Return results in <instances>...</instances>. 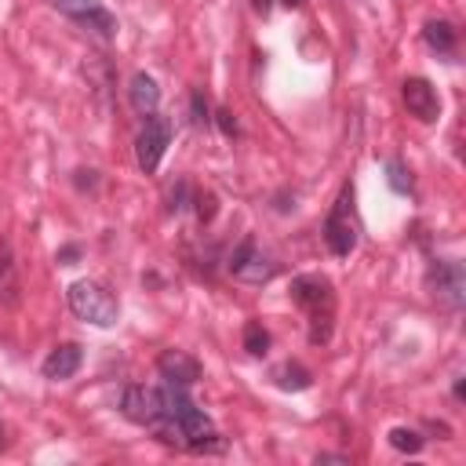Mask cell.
I'll use <instances>...</instances> for the list:
<instances>
[{
  "label": "cell",
  "mask_w": 466,
  "mask_h": 466,
  "mask_svg": "<svg viewBox=\"0 0 466 466\" xmlns=\"http://www.w3.org/2000/svg\"><path fill=\"white\" fill-rule=\"evenodd\" d=\"M291 302L306 309L309 317V342L320 346L331 339V320H335V288L320 273H302L291 280Z\"/></svg>",
  "instance_id": "6da1fadb"
},
{
  "label": "cell",
  "mask_w": 466,
  "mask_h": 466,
  "mask_svg": "<svg viewBox=\"0 0 466 466\" xmlns=\"http://www.w3.org/2000/svg\"><path fill=\"white\" fill-rule=\"evenodd\" d=\"M66 299H69V309H73L84 324L113 328V324L120 320V306H116V299H113L102 284H95V280H73L69 291H66Z\"/></svg>",
  "instance_id": "7a4b0ae2"
},
{
  "label": "cell",
  "mask_w": 466,
  "mask_h": 466,
  "mask_svg": "<svg viewBox=\"0 0 466 466\" xmlns=\"http://www.w3.org/2000/svg\"><path fill=\"white\" fill-rule=\"evenodd\" d=\"M357 240H360V226H357V215H353V186H342L339 200L331 204V211L324 218V244H328L331 255L346 258V255H353Z\"/></svg>",
  "instance_id": "3957f363"
},
{
  "label": "cell",
  "mask_w": 466,
  "mask_h": 466,
  "mask_svg": "<svg viewBox=\"0 0 466 466\" xmlns=\"http://www.w3.org/2000/svg\"><path fill=\"white\" fill-rule=\"evenodd\" d=\"M426 284H430V295L441 309L448 313H459L462 302H466V273H462V262L459 258H441L430 266L426 273Z\"/></svg>",
  "instance_id": "277c9868"
},
{
  "label": "cell",
  "mask_w": 466,
  "mask_h": 466,
  "mask_svg": "<svg viewBox=\"0 0 466 466\" xmlns=\"http://www.w3.org/2000/svg\"><path fill=\"white\" fill-rule=\"evenodd\" d=\"M167 146H171V120L160 116V113L146 116L142 131L135 135V164H138V171L142 175H157Z\"/></svg>",
  "instance_id": "5b68a950"
},
{
  "label": "cell",
  "mask_w": 466,
  "mask_h": 466,
  "mask_svg": "<svg viewBox=\"0 0 466 466\" xmlns=\"http://www.w3.org/2000/svg\"><path fill=\"white\" fill-rule=\"evenodd\" d=\"M226 269H229L233 280H244V284H266V280H273L277 262H273L255 240H240V244L229 251Z\"/></svg>",
  "instance_id": "8992f818"
},
{
  "label": "cell",
  "mask_w": 466,
  "mask_h": 466,
  "mask_svg": "<svg viewBox=\"0 0 466 466\" xmlns=\"http://www.w3.org/2000/svg\"><path fill=\"white\" fill-rule=\"evenodd\" d=\"M62 15H69L73 22H80L84 29H91V33H98L102 40H113L116 36V18L109 15V7L102 4V0H51Z\"/></svg>",
  "instance_id": "52a82bcc"
},
{
  "label": "cell",
  "mask_w": 466,
  "mask_h": 466,
  "mask_svg": "<svg viewBox=\"0 0 466 466\" xmlns=\"http://www.w3.org/2000/svg\"><path fill=\"white\" fill-rule=\"evenodd\" d=\"M120 411H124V419H131L135 426L153 430V426L160 422V415H164L160 390H153V386H127V390L120 393Z\"/></svg>",
  "instance_id": "ba28073f"
},
{
  "label": "cell",
  "mask_w": 466,
  "mask_h": 466,
  "mask_svg": "<svg viewBox=\"0 0 466 466\" xmlns=\"http://www.w3.org/2000/svg\"><path fill=\"white\" fill-rule=\"evenodd\" d=\"M400 98L408 106V113L422 124H433L437 113H441V98H437V87L426 80V76H408L400 84Z\"/></svg>",
  "instance_id": "9c48e42d"
},
{
  "label": "cell",
  "mask_w": 466,
  "mask_h": 466,
  "mask_svg": "<svg viewBox=\"0 0 466 466\" xmlns=\"http://www.w3.org/2000/svg\"><path fill=\"white\" fill-rule=\"evenodd\" d=\"M157 371H160L164 382H175V386H193L204 375L200 360L193 353H186V350H164L157 357Z\"/></svg>",
  "instance_id": "30bf717a"
},
{
  "label": "cell",
  "mask_w": 466,
  "mask_h": 466,
  "mask_svg": "<svg viewBox=\"0 0 466 466\" xmlns=\"http://www.w3.org/2000/svg\"><path fill=\"white\" fill-rule=\"evenodd\" d=\"M80 364H84V350H80L76 342H62V346H55V350L44 357L40 371H44V379L62 382V379H73V375L80 371Z\"/></svg>",
  "instance_id": "8fae6325"
},
{
  "label": "cell",
  "mask_w": 466,
  "mask_h": 466,
  "mask_svg": "<svg viewBox=\"0 0 466 466\" xmlns=\"http://www.w3.org/2000/svg\"><path fill=\"white\" fill-rule=\"evenodd\" d=\"M22 302V277H18V262H15V248L7 237H0V306L15 309Z\"/></svg>",
  "instance_id": "7c38bea8"
},
{
  "label": "cell",
  "mask_w": 466,
  "mask_h": 466,
  "mask_svg": "<svg viewBox=\"0 0 466 466\" xmlns=\"http://www.w3.org/2000/svg\"><path fill=\"white\" fill-rule=\"evenodd\" d=\"M127 98H131V109L138 116H153L160 109V87L149 73H135L131 76V87H127Z\"/></svg>",
  "instance_id": "4fadbf2b"
},
{
  "label": "cell",
  "mask_w": 466,
  "mask_h": 466,
  "mask_svg": "<svg viewBox=\"0 0 466 466\" xmlns=\"http://www.w3.org/2000/svg\"><path fill=\"white\" fill-rule=\"evenodd\" d=\"M269 379H273V386L284 390V393H302V390L313 386V371H309L306 364H299V360H284V364H277V368L269 371Z\"/></svg>",
  "instance_id": "5bb4252c"
},
{
  "label": "cell",
  "mask_w": 466,
  "mask_h": 466,
  "mask_svg": "<svg viewBox=\"0 0 466 466\" xmlns=\"http://www.w3.org/2000/svg\"><path fill=\"white\" fill-rule=\"evenodd\" d=\"M422 40H426L437 55H451V51H455L459 33H455V25H451L448 18H433V22H426V25H422Z\"/></svg>",
  "instance_id": "9a60e30c"
},
{
  "label": "cell",
  "mask_w": 466,
  "mask_h": 466,
  "mask_svg": "<svg viewBox=\"0 0 466 466\" xmlns=\"http://www.w3.org/2000/svg\"><path fill=\"white\" fill-rule=\"evenodd\" d=\"M386 441H390V448H397V451H404V455H419V451H422L419 430H408V426H393V430L386 433Z\"/></svg>",
  "instance_id": "2e32d148"
},
{
  "label": "cell",
  "mask_w": 466,
  "mask_h": 466,
  "mask_svg": "<svg viewBox=\"0 0 466 466\" xmlns=\"http://www.w3.org/2000/svg\"><path fill=\"white\" fill-rule=\"evenodd\" d=\"M244 350H248L251 357H262V353L269 350V331L262 328V320H248V324H244Z\"/></svg>",
  "instance_id": "e0dca14e"
},
{
  "label": "cell",
  "mask_w": 466,
  "mask_h": 466,
  "mask_svg": "<svg viewBox=\"0 0 466 466\" xmlns=\"http://www.w3.org/2000/svg\"><path fill=\"white\" fill-rule=\"evenodd\" d=\"M386 182H390V189H393V193H400V197H404V193H411V171H408V164L393 157V160L386 164Z\"/></svg>",
  "instance_id": "ac0fdd59"
},
{
  "label": "cell",
  "mask_w": 466,
  "mask_h": 466,
  "mask_svg": "<svg viewBox=\"0 0 466 466\" xmlns=\"http://www.w3.org/2000/svg\"><path fill=\"white\" fill-rule=\"evenodd\" d=\"M193 204H197L200 222H211V215H215V197H211V193H197V197H193Z\"/></svg>",
  "instance_id": "d6986e66"
},
{
  "label": "cell",
  "mask_w": 466,
  "mask_h": 466,
  "mask_svg": "<svg viewBox=\"0 0 466 466\" xmlns=\"http://www.w3.org/2000/svg\"><path fill=\"white\" fill-rule=\"evenodd\" d=\"M193 124H211V116H208V102H204V95L200 91H193Z\"/></svg>",
  "instance_id": "ffe728a7"
},
{
  "label": "cell",
  "mask_w": 466,
  "mask_h": 466,
  "mask_svg": "<svg viewBox=\"0 0 466 466\" xmlns=\"http://www.w3.org/2000/svg\"><path fill=\"white\" fill-rule=\"evenodd\" d=\"M186 197H189V186H186V182H178V186L171 189V204H167V208H171V211L178 215V211L186 208Z\"/></svg>",
  "instance_id": "44dd1931"
},
{
  "label": "cell",
  "mask_w": 466,
  "mask_h": 466,
  "mask_svg": "<svg viewBox=\"0 0 466 466\" xmlns=\"http://www.w3.org/2000/svg\"><path fill=\"white\" fill-rule=\"evenodd\" d=\"M218 127H222L226 135H237V120H233L229 109H218Z\"/></svg>",
  "instance_id": "7402d4cb"
},
{
  "label": "cell",
  "mask_w": 466,
  "mask_h": 466,
  "mask_svg": "<svg viewBox=\"0 0 466 466\" xmlns=\"http://www.w3.org/2000/svg\"><path fill=\"white\" fill-rule=\"evenodd\" d=\"M317 462H339V466H350V455H331V451H320Z\"/></svg>",
  "instance_id": "603a6c76"
},
{
  "label": "cell",
  "mask_w": 466,
  "mask_h": 466,
  "mask_svg": "<svg viewBox=\"0 0 466 466\" xmlns=\"http://www.w3.org/2000/svg\"><path fill=\"white\" fill-rule=\"evenodd\" d=\"M76 255H80L76 248H62V251H58V262H66V266H69V262H73Z\"/></svg>",
  "instance_id": "cb8c5ba5"
},
{
  "label": "cell",
  "mask_w": 466,
  "mask_h": 466,
  "mask_svg": "<svg viewBox=\"0 0 466 466\" xmlns=\"http://www.w3.org/2000/svg\"><path fill=\"white\" fill-rule=\"evenodd\" d=\"M0 444H4V426H0Z\"/></svg>",
  "instance_id": "d4e9b609"
}]
</instances>
